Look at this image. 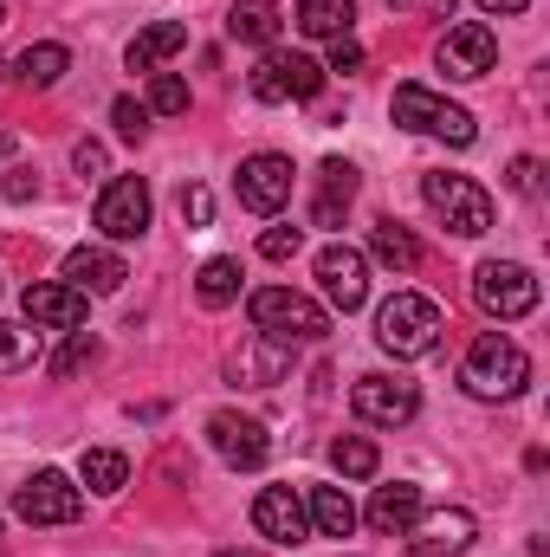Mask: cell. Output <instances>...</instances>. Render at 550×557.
Segmentation results:
<instances>
[{"label":"cell","instance_id":"74e56055","mask_svg":"<svg viewBox=\"0 0 550 557\" xmlns=\"http://www.w3.org/2000/svg\"><path fill=\"white\" fill-rule=\"evenodd\" d=\"M357 65H363V46H357L350 33H343V39H330V72H357Z\"/></svg>","mask_w":550,"mask_h":557},{"label":"cell","instance_id":"d590c367","mask_svg":"<svg viewBox=\"0 0 550 557\" xmlns=\"http://www.w3.org/2000/svg\"><path fill=\"white\" fill-rule=\"evenodd\" d=\"M182 221H188V227H208V221H214V195H208L201 182L182 188Z\"/></svg>","mask_w":550,"mask_h":557},{"label":"cell","instance_id":"5b68a950","mask_svg":"<svg viewBox=\"0 0 550 557\" xmlns=\"http://www.w3.org/2000/svg\"><path fill=\"white\" fill-rule=\"evenodd\" d=\"M396 124L402 131H421V137H440L453 143V149H466V143L479 137V124H473V111H460V104H447L440 91H427V85H396Z\"/></svg>","mask_w":550,"mask_h":557},{"label":"cell","instance_id":"6da1fadb","mask_svg":"<svg viewBox=\"0 0 550 557\" xmlns=\"http://www.w3.org/2000/svg\"><path fill=\"white\" fill-rule=\"evenodd\" d=\"M460 383H466V396H479V403H512V396L532 383V357H525L512 337L486 331V337L466 350V363H460Z\"/></svg>","mask_w":550,"mask_h":557},{"label":"cell","instance_id":"4fadbf2b","mask_svg":"<svg viewBox=\"0 0 550 557\" xmlns=\"http://www.w3.org/2000/svg\"><path fill=\"white\" fill-rule=\"evenodd\" d=\"M317 278H324V298L337 311H363V298H370V260L357 247H324L317 253Z\"/></svg>","mask_w":550,"mask_h":557},{"label":"cell","instance_id":"7a4b0ae2","mask_svg":"<svg viewBox=\"0 0 550 557\" xmlns=\"http://www.w3.org/2000/svg\"><path fill=\"white\" fill-rule=\"evenodd\" d=\"M247 311H253V331L273 337V344H324V337H330L324 305H311V298L291 292V285H260V292L247 298Z\"/></svg>","mask_w":550,"mask_h":557},{"label":"cell","instance_id":"8992f818","mask_svg":"<svg viewBox=\"0 0 550 557\" xmlns=\"http://www.w3.org/2000/svg\"><path fill=\"white\" fill-rule=\"evenodd\" d=\"M473 298L492 318H525V311H538V278H532V267H518V260H486L473 273Z\"/></svg>","mask_w":550,"mask_h":557},{"label":"cell","instance_id":"4316f807","mask_svg":"<svg viewBox=\"0 0 550 557\" xmlns=\"http://www.w3.org/2000/svg\"><path fill=\"white\" fill-rule=\"evenodd\" d=\"M291 20H298V33H311V39H343L350 20H357V0H304Z\"/></svg>","mask_w":550,"mask_h":557},{"label":"cell","instance_id":"e0dca14e","mask_svg":"<svg viewBox=\"0 0 550 557\" xmlns=\"http://www.w3.org/2000/svg\"><path fill=\"white\" fill-rule=\"evenodd\" d=\"M26 324H46V331H78L85 324V292L78 285H26Z\"/></svg>","mask_w":550,"mask_h":557},{"label":"cell","instance_id":"3957f363","mask_svg":"<svg viewBox=\"0 0 550 557\" xmlns=\"http://www.w3.org/2000/svg\"><path fill=\"white\" fill-rule=\"evenodd\" d=\"M376 344L389 350V357H427L434 344H440V305L434 298H421V292H396L383 311H376Z\"/></svg>","mask_w":550,"mask_h":557},{"label":"cell","instance_id":"cb8c5ba5","mask_svg":"<svg viewBox=\"0 0 550 557\" xmlns=\"http://www.w3.org/2000/svg\"><path fill=\"white\" fill-rule=\"evenodd\" d=\"M370 253H376L389 273H414V267H421V240H414L402 221H376V227H370Z\"/></svg>","mask_w":550,"mask_h":557},{"label":"cell","instance_id":"9c48e42d","mask_svg":"<svg viewBox=\"0 0 550 557\" xmlns=\"http://www.w3.org/2000/svg\"><path fill=\"white\" fill-rule=\"evenodd\" d=\"M350 409L370 421V428H402V421H414L421 396H414V383H402V376H357Z\"/></svg>","mask_w":550,"mask_h":557},{"label":"cell","instance_id":"7bdbcfd3","mask_svg":"<svg viewBox=\"0 0 550 557\" xmlns=\"http://www.w3.org/2000/svg\"><path fill=\"white\" fill-rule=\"evenodd\" d=\"M13 143H20L13 131H0V156H13Z\"/></svg>","mask_w":550,"mask_h":557},{"label":"cell","instance_id":"d4e9b609","mask_svg":"<svg viewBox=\"0 0 550 557\" xmlns=\"http://www.w3.org/2000/svg\"><path fill=\"white\" fill-rule=\"evenodd\" d=\"M278 13L273 0H234V13H227V33L234 39H247V46H273L278 39Z\"/></svg>","mask_w":550,"mask_h":557},{"label":"cell","instance_id":"f546056e","mask_svg":"<svg viewBox=\"0 0 550 557\" xmlns=\"http://www.w3.org/2000/svg\"><path fill=\"white\" fill-rule=\"evenodd\" d=\"M330 467H337L343 480H370V473H376V441H363V434H343V441L330 447Z\"/></svg>","mask_w":550,"mask_h":557},{"label":"cell","instance_id":"60d3db41","mask_svg":"<svg viewBox=\"0 0 550 557\" xmlns=\"http://www.w3.org/2000/svg\"><path fill=\"white\" fill-rule=\"evenodd\" d=\"M396 13H434V20H447L453 13V0H389Z\"/></svg>","mask_w":550,"mask_h":557},{"label":"cell","instance_id":"7402d4cb","mask_svg":"<svg viewBox=\"0 0 550 557\" xmlns=\"http://www.w3.org/2000/svg\"><path fill=\"white\" fill-rule=\"evenodd\" d=\"M7 72H13L20 85H33V91H52V85L72 72V52H65L59 39H46V46H26V52L7 65Z\"/></svg>","mask_w":550,"mask_h":557},{"label":"cell","instance_id":"8fae6325","mask_svg":"<svg viewBox=\"0 0 550 557\" xmlns=\"http://www.w3.org/2000/svg\"><path fill=\"white\" fill-rule=\"evenodd\" d=\"M285 201H291V156H273V149L247 156V162H240V208L278 214Z\"/></svg>","mask_w":550,"mask_h":557},{"label":"cell","instance_id":"52a82bcc","mask_svg":"<svg viewBox=\"0 0 550 557\" xmlns=\"http://www.w3.org/2000/svg\"><path fill=\"white\" fill-rule=\"evenodd\" d=\"M253 98L260 104H285V98H317L324 91V65L317 59H304V52H266L260 65H253Z\"/></svg>","mask_w":550,"mask_h":557},{"label":"cell","instance_id":"ac0fdd59","mask_svg":"<svg viewBox=\"0 0 550 557\" xmlns=\"http://www.w3.org/2000/svg\"><path fill=\"white\" fill-rule=\"evenodd\" d=\"M285 350H291V344H273V337H260V331H253V337L227 357V376H234V383H247V389H273L278 376H285V363H291Z\"/></svg>","mask_w":550,"mask_h":557},{"label":"cell","instance_id":"b9f144b4","mask_svg":"<svg viewBox=\"0 0 550 557\" xmlns=\"http://www.w3.org/2000/svg\"><path fill=\"white\" fill-rule=\"evenodd\" d=\"M473 7H479V13H525L532 0H473Z\"/></svg>","mask_w":550,"mask_h":557},{"label":"cell","instance_id":"5bb4252c","mask_svg":"<svg viewBox=\"0 0 550 557\" xmlns=\"http://www.w3.org/2000/svg\"><path fill=\"white\" fill-rule=\"evenodd\" d=\"M98 227L111 240H137L142 227H149V188H142V175H117L98 195Z\"/></svg>","mask_w":550,"mask_h":557},{"label":"cell","instance_id":"836d02e7","mask_svg":"<svg viewBox=\"0 0 550 557\" xmlns=\"http://www.w3.org/2000/svg\"><path fill=\"white\" fill-rule=\"evenodd\" d=\"M91 357H98V337H85V331H78V337H72V344H65V350L52 357V376H78V370H85Z\"/></svg>","mask_w":550,"mask_h":557},{"label":"cell","instance_id":"484cf974","mask_svg":"<svg viewBox=\"0 0 550 557\" xmlns=\"http://www.w3.org/2000/svg\"><path fill=\"white\" fill-rule=\"evenodd\" d=\"M304 519H311L324 539H350V532H357V506H350V493H337V486H317L311 506H304Z\"/></svg>","mask_w":550,"mask_h":557},{"label":"cell","instance_id":"f6af8a7d","mask_svg":"<svg viewBox=\"0 0 550 557\" xmlns=\"http://www.w3.org/2000/svg\"><path fill=\"white\" fill-rule=\"evenodd\" d=\"M0 26H7V7H0Z\"/></svg>","mask_w":550,"mask_h":557},{"label":"cell","instance_id":"83f0119b","mask_svg":"<svg viewBox=\"0 0 550 557\" xmlns=\"http://www.w3.org/2000/svg\"><path fill=\"white\" fill-rule=\"evenodd\" d=\"M240 260H208L201 273H195V298L208 305V311H221V305H234L240 298Z\"/></svg>","mask_w":550,"mask_h":557},{"label":"cell","instance_id":"603a6c76","mask_svg":"<svg viewBox=\"0 0 550 557\" xmlns=\"http://www.w3.org/2000/svg\"><path fill=\"white\" fill-rule=\"evenodd\" d=\"M182 46H188V26H182V20H155V26H142L137 39H130L124 59H130V72H155V65L175 59Z\"/></svg>","mask_w":550,"mask_h":557},{"label":"cell","instance_id":"ab89813d","mask_svg":"<svg viewBox=\"0 0 550 557\" xmlns=\"http://www.w3.org/2000/svg\"><path fill=\"white\" fill-rule=\"evenodd\" d=\"M33 195H39V175L33 169H13L7 175V201H33Z\"/></svg>","mask_w":550,"mask_h":557},{"label":"cell","instance_id":"30bf717a","mask_svg":"<svg viewBox=\"0 0 550 557\" xmlns=\"http://www.w3.org/2000/svg\"><path fill=\"white\" fill-rule=\"evenodd\" d=\"M492 65H499V39H492V26H479V20L447 26V39H440V72H447V78H486Z\"/></svg>","mask_w":550,"mask_h":557},{"label":"cell","instance_id":"ba28073f","mask_svg":"<svg viewBox=\"0 0 550 557\" xmlns=\"http://www.w3.org/2000/svg\"><path fill=\"white\" fill-rule=\"evenodd\" d=\"M13 512L26 519V525H72L78 512H85V499H78V486L65 480V473H33L26 486H20V499H13Z\"/></svg>","mask_w":550,"mask_h":557},{"label":"cell","instance_id":"2e32d148","mask_svg":"<svg viewBox=\"0 0 550 557\" xmlns=\"http://www.w3.org/2000/svg\"><path fill=\"white\" fill-rule=\"evenodd\" d=\"M253 525H260L273 545H304V532H311L304 499H298L291 486H266V493L253 499Z\"/></svg>","mask_w":550,"mask_h":557},{"label":"cell","instance_id":"1f68e13d","mask_svg":"<svg viewBox=\"0 0 550 557\" xmlns=\"http://www.w3.org/2000/svg\"><path fill=\"white\" fill-rule=\"evenodd\" d=\"M149 111L182 117V111H188V85H182L175 72H155V78H149Z\"/></svg>","mask_w":550,"mask_h":557},{"label":"cell","instance_id":"8d00e7d4","mask_svg":"<svg viewBox=\"0 0 550 557\" xmlns=\"http://www.w3.org/2000/svg\"><path fill=\"white\" fill-rule=\"evenodd\" d=\"M505 182H512V188H518V195H538V188H545V162H538V156H518V162H512V175H505Z\"/></svg>","mask_w":550,"mask_h":557},{"label":"cell","instance_id":"f1b7e54d","mask_svg":"<svg viewBox=\"0 0 550 557\" xmlns=\"http://www.w3.org/2000/svg\"><path fill=\"white\" fill-rule=\"evenodd\" d=\"M78 473H85L91 493H124V486H130V460H124L117 447H91V454L78 460Z\"/></svg>","mask_w":550,"mask_h":557},{"label":"cell","instance_id":"44dd1931","mask_svg":"<svg viewBox=\"0 0 550 557\" xmlns=\"http://www.w3.org/2000/svg\"><path fill=\"white\" fill-rule=\"evenodd\" d=\"M414 519H421V486H409V480L376 486V499H370V525H376L383 539H402Z\"/></svg>","mask_w":550,"mask_h":557},{"label":"cell","instance_id":"d6986e66","mask_svg":"<svg viewBox=\"0 0 550 557\" xmlns=\"http://www.w3.org/2000/svg\"><path fill=\"white\" fill-rule=\"evenodd\" d=\"M65 278H72L78 292H117L130 273H124V260H117L111 247H72V253H65Z\"/></svg>","mask_w":550,"mask_h":557},{"label":"cell","instance_id":"4dcf8cb0","mask_svg":"<svg viewBox=\"0 0 550 557\" xmlns=\"http://www.w3.org/2000/svg\"><path fill=\"white\" fill-rule=\"evenodd\" d=\"M39 357V331H26V324H7L0 318V370H26Z\"/></svg>","mask_w":550,"mask_h":557},{"label":"cell","instance_id":"9a60e30c","mask_svg":"<svg viewBox=\"0 0 550 557\" xmlns=\"http://www.w3.org/2000/svg\"><path fill=\"white\" fill-rule=\"evenodd\" d=\"M208 441H214V454H221L227 467H266V454H273L266 428L253 416H234V409H221V416L208 421Z\"/></svg>","mask_w":550,"mask_h":557},{"label":"cell","instance_id":"d6a6232c","mask_svg":"<svg viewBox=\"0 0 550 557\" xmlns=\"http://www.w3.org/2000/svg\"><path fill=\"white\" fill-rule=\"evenodd\" d=\"M111 124H117V137H124V143H142V137H149V104L117 98V104H111Z\"/></svg>","mask_w":550,"mask_h":557},{"label":"cell","instance_id":"7c38bea8","mask_svg":"<svg viewBox=\"0 0 550 557\" xmlns=\"http://www.w3.org/2000/svg\"><path fill=\"white\" fill-rule=\"evenodd\" d=\"M473 532H479V519H473L466 506H447V512H427V519H414L402 539H414V557H466Z\"/></svg>","mask_w":550,"mask_h":557},{"label":"cell","instance_id":"e575fe53","mask_svg":"<svg viewBox=\"0 0 550 557\" xmlns=\"http://www.w3.org/2000/svg\"><path fill=\"white\" fill-rule=\"evenodd\" d=\"M298 247H304V227H266V234H260V253H266V260H291Z\"/></svg>","mask_w":550,"mask_h":557},{"label":"cell","instance_id":"f35d334b","mask_svg":"<svg viewBox=\"0 0 550 557\" xmlns=\"http://www.w3.org/2000/svg\"><path fill=\"white\" fill-rule=\"evenodd\" d=\"M72 162H78V175H104V143H78Z\"/></svg>","mask_w":550,"mask_h":557},{"label":"cell","instance_id":"ee69618b","mask_svg":"<svg viewBox=\"0 0 550 557\" xmlns=\"http://www.w3.org/2000/svg\"><path fill=\"white\" fill-rule=\"evenodd\" d=\"M214 557H260V552H214Z\"/></svg>","mask_w":550,"mask_h":557},{"label":"cell","instance_id":"277c9868","mask_svg":"<svg viewBox=\"0 0 550 557\" xmlns=\"http://www.w3.org/2000/svg\"><path fill=\"white\" fill-rule=\"evenodd\" d=\"M421 201H427L460 240H479V234L492 227V195H486L473 175H447V169H434V175H421Z\"/></svg>","mask_w":550,"mask_h":557},{"label":"cell","instance_id":"ffe728a7","mask_svg":"<svg viewBox=\"0 0 550 557\" xmlns=\"http://www.w3.org/2000/svg\"><path fill=\"white\" fill-rule=\"evenodd\" d=\"M350 201H357V169L330 156V162L317 169V201H311V221H317V227H337Z\"/></svg>","mask_w":550,"mask_h":557}]
</instances>
